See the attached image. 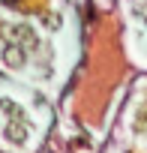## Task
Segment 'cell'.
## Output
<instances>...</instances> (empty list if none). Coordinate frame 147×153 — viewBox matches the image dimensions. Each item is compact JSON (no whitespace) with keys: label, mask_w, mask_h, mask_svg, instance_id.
<instances>
[{"label":"cell","mask_w":147,"mask_h":153,"mask_svg":"<svg viewBox=\"0 0 147 153\" xmlns=\"http://www.w3.org/2000/svg\"><path fill=\"white\" fill-rule=\"evenodd\" d=\"M0 57H3V63H6L9 69H21V66L27 63V51H24L18 42H6L3 48H0Z\"/></svg>","instance_id":"1"},{"label":"cell","mask_w":147,"mask_h":153,"mask_svg":"<svg viewBox=\"0 0 147 153\" xmlns=\"http://www.w3.org/2000/svg\"><path fill=\"white\" fill-rule=\"evenodd\" d=\"M9 36L21 42V48H36L39 45V36L30 24H9Z\"/></svg>","instance_id":"2"},{"label":"cell","mask_w":147,"mask_h":153,"mask_svg":"<svg viewBox=\"0 0 147 153\" xmlns=\"http://www.w3.org/2000/svg\"><path fill=\"white\" fill-rule=\"evenodd\" d=\"M3 135H6V141H12V144H24L27 141V123L18 117V120H9L6 126H3Z\"/></svg>","instance_id":"3"},{"label":"cell","mask_w":147,"mask_h":153,"mask_svg":"<svg viewBox=\"0 0 147 153\" xmlns=\"http://www.w3.org/2000/svg\"><path fill=\"white\" fill-rule=\"evenodd\" d=\"M0 111H6L12 120H18V117H21V108H18L12 99H0Z\"/></svg>","instance_id":"4"},{"label":"cell","mask_w":147,"mask_h":153,"mask_svg":"<svg viewBox=\"0 0 147 153\" xmlns=\"http://www.w3.org/2000/svg\"><path fill=\"white\" fill-rule=\"evenodd\" d=\"M45 24H48V27H57V24H60V15H45Z\"/></svg>","instance_id":"5"},{"label":"cell","mask_w":147,"mask_h":153,"mask_svg":"<svg viewBox=\"0 0 147 153\" xmlns=\"http://www.w3.org/2000/svg\"><path fill=\"white\" fill-rule=\"evenodd\" d=\"M144 15H147V6H144Z\"/></svg>","instance_id":"6"}]
</instances>
